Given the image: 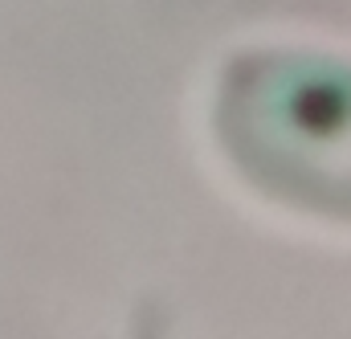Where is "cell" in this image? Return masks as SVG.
I'll return each instance as SVG.
<instances>
[{"mask_svg": "<svg viewBox=\"0 0 351 339\" xmlns=\"http://www.w3.org/2000/svg\"><path fill=\"white\" fill-rule=\"evenodd\" d=\"M225 135L286 196L351 217V70L323 58H250L225 82Z\"/></svg>", "mask_w": 351, "mask_h": 339, "instance_id": "6da1fadb", "label": "cell"}]
</instances>
